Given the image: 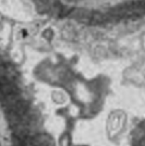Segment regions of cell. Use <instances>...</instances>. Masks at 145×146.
<instances>
[{
	"label": "cell",
	"mask_w": 145,
	"mask_h": 146,
	"mask_svg": "<svg viewBox=\"0 0 145 146\" xmlns=\"http://www.w3.org/2000/svg\"><path fill=\"white\" fill-rule=\"evenodd\" d=\"M49 1H50V0H36L37 5H39V6H47V7L49 5Z\"/></svg>",
	"instance_id": "1"
}]
</instances>
